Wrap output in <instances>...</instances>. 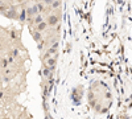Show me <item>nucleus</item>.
<instances>
[{
  "mask_svg": "<svg viewBox=\"0 0 132 119\" xmlns=\"http://www.w3.org/2000/svg\"><path fill=\"white\" fill-rule=\"evenodd\" d=\"M83 95V91H82V87H75V89H73V101L75 103H79L81 98H82Z\"/></svg>",
  "mask_w": 132,
  "mask_h": 119,
  "instance_id": "nucleus-1",
  "label": "nucleus"
},
{
  "mask_svg": "<svg viewBox=\"0 0 132 119\" xmlns=\"http://www.w3.org/2000/svg\"><path fill=\"white\" fill-rule=\"evenodd\" d=\"M46 26H48L46 21H41V23H38V24L36 25V30H37L38 33H40L41 30H45V29H46Z\"/></svg>",
  "mask_w": 132,
  "mask_h": 119,
  "instance_id": "nucleus-3",
  "label": "nucleus"
},
{
  "mask_svg": "<svg viewBox=\"0 0 132 119\" xmlns=\"http://www.w3.org/2000/svg\"><path fill=\"white\" fill-rule=\"evenodd\" d=\"M58 20H60V16H56V15H50L48 17V21H46V24L48 25H56Z\"/></svg>",
  "mask_w": 132,
  "mask_h": 119,
  "instance_id": "nucleus-2",
  "label": "nucleus"
},
{
  "mask_svg": "<svg viewBox=\"0 0 132 119\" xmlns=\"http://www.w3.org/2000/svg\"><path fill=\"white\" fill-rule=\"evenodd\" d=\"M32 36H33V38L36 41H40V38H41V34L37 32V30H34V32H32Z\"/></svg>",
  "mask_w": 132,
  "mask_h": 119,
  "instance_id": "nucleus-5",
  "label": "nucleus"
},
{
  "mask_svg": "<svg viewBox=\"0 0 132 119\" xmlns=\"http://www.w3.org/2000/svg\"><path fill=\"white\" fill-rule=\"evenodd\" d=\"M19 20H20L21 23H25V20H26V12H25V9L20 11V13H19Z\"/></svg>",
  "mask_w": 132,
  "mask_h": 119,
  "instance_id": "nucleus-4",
  "label": "nucleus"
}]
</instances>
